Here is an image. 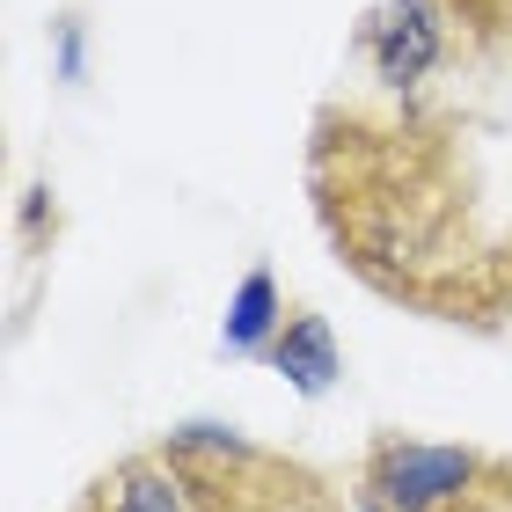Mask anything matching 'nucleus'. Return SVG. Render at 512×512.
Returning a JSON list of instances; mask_svg holds the SVG:
<instances>
[{
  "label": "nucleus",
  "mask_w": 512,
  "mask_h": 512,
  "mask_svg": "<svg viewBox=\"0 0 512 512\" xmlns=\"http://www.w3.org/2000/svg\"><path fill=\"white\" fill-rule=\"evenodd\" d=\"M264 366H271V374L286 381L293 395L322 403V395L337 388V374H344V352H337V330H330V315H315V308H293V315H286V330L271 337Z\"/></svg>",
  "instance_id": "nucleus-1"
},
{
  "label": "nucleus",
  "mask_w": 512,
  "mask_h": 512,
  "mask_svg": "<svg viewBox=\"0 0 512 512\" xmlns=\"http://www.w3.org/2000/svg\"><path fill=\"white\" fill-rule=\"evenodd\" d=\"M59 74L66 81H81V22L66 15V44H59Z\"/></svg>",
  "instance_id": "nucleus-3"
},
{
  "label": "nucleus",
  "mask_w": 512,
  "mask_h": 512,
  "mask_svg": "<svg viewBox=\"0 0 512 512\" xmlns=\"http://www.w3.org/2000/svg\"><path fill=\"white\" fill-rule=\"evenodd\" d=\"M286 330V293H278L271 264H249L235 278V293H227V315H220V344L235 359H264L271 337Z\"/></svg>",
  "instance_id": "nucleus-2"
}]
</instances>
